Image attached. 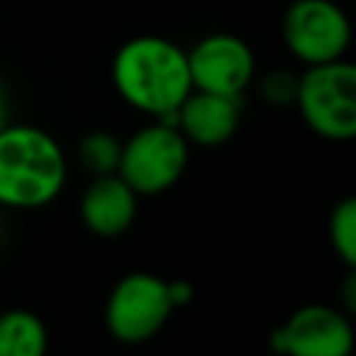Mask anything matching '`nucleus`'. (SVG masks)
Listing matches in <instances>:
<instances>
[{
	"label": "nucleus",
	"mask_w": 356,
	"mask_h": 356,
	"mask_svg": "<svg viewBox=\"0 0 356 356\" xmlns=\"http://www.w3.org/2000/svg\"><path fill=\"white\" fill-rule=\"evenodd\" d=\"M270 348L281 356H350L353 325L345 309L306 303L270 334Z\"/></svg>",
	"instance_id": "nucleus-8"
},
{
	"label": "nucleus",
	"mask_w": 356,
	"mask_h": 356,
	"mask_svg": "<svg viewBox=\"0 0 356 356\" xmlns=\"http://www.w3.org/2000/svg\"><path fill=\"white\" fill-rule=\"evenodd\" d=\"M170 284V298H172V306H186L189 300H192V295H195V289H192V284L189 281H167Z\"/></svg>",
	"instance_id": "nucleus-15"
},
{
	"label": "nucleus",
	"mask_w": 356,
	"mask_h": 356,
	"mask_svg": "<svg viewBox=\"0 0 356 356\" xmlns=\"http://www.w3.org/2000/svg\"><path fill=\"white\" fill-rule=\"evenodd\" d=\"M44 356H47V353H44Z\"/></svg>",
	"instance_id": "nucleus-18"
},
{
	"label": "nucleus",
	"mask_w": 356,
	"mask_h": 356,
	"mask_svg": "<svg viewBox=\"0 0 356 356\" xmlns=\"http://www.w3.org/2000/svg\"><path fill=\"white\" fill-rule=\"evenodd\" d=\"M120 150H122V142L114 134H108V131H89V134L81 136L75 156H78V164L89 175H108V172H117Z\"/></svg>",
	"instance_id": "nucleus-12"
},
{
	"label": "nucleus",
	"mask_w": 356,
	"mask_h": 356,
	"mask_svg": "<svg viewBox=\"0 0 356 356\" xmlns=\"http://www.w3.org/2000/svg\"><path fill=\"white\" fill-rule=\"evenodd\" d=\"M47 325L36 312L8 309L0 314V356H44Z\"/></svg>",
	"instance_id": "nucleus-11"
},
{
	"label": "nucleus",
	"mask_w": 356,
	"mask_h": 356,
	"mask_svg": "<svg viewBox=\"0 0 356 356\" xmlns=\"http://www.w3.org/2000/svg\"><path fill=\"white\" fill-rule=\"evenodd\" d=\"M170 284L153 273H128L106 300V328L125 345L147 342L172 314Z\"/></svg>",
	"instance_id": "nucleus-6"
},
{
	"label": "nucleus",
	"mask_w": 356,
	"mask_h": 356,
	"mask_svg": "<svg viewBox=\"0 0 356 356\" xmlns=\"http://www.w3.org/2000/svg\"><path fill=\"white\" fill-rule=\"evenodd\" d=\"M295 106L303 122L328 142L356 136V67L348 58L312 64L298 75Z\"/></svg>",
	"instance_id": "nucleus-3"
},
{
	"label": "nucleus",
	"mask_w": 356,
	"mask_h": 356,
	"mask_svg": "<svg viewBox=\"0 0 356 356\" xmlns=\"http://www.w3.org/2000/svg\"><path fill=\"white\" fill-rule=\"evenodd\" d=\"M259 92L267 103L273 106H289L295 103V92H298V75L289 72V70H270L261 83H259Z\"/></svg>",
	"instance_id": "nucleus-14"
},
{
	"label": "nucleus",
	"mask_w": 356,
	"mask_h": 356,
	"mask_svg": "<svg viewBox=\"0 0 356 356\" xmlns=\"http://www.w3.org/2000/svg\"><path fill=\"white\" fill-rule=\"evenodd\" d=\"M281 39L306 67L337 61L350 47V19L337 0H292L281 17Z\"/></svg>",
	"instance_id": "nucleus-5"
},
{
	"label": "nucleus",
	"mask_w": 356,
	"mask_h": 356,
	"mask_svg": "<svg viewBox=\"0 0 356 356\" xmlns=\"http://www.w3.org/2000/svg\"><path fill=\"white\" fill-rule=\"evenodd\" d=\"M189 161V142L172 122L153 120L134 131L120 150L117 175L136 195H159L178 184Z\"/></svg>",
	"instance_id": "nucleus-4"
},
{
	"label": "nucleus",
	"mask_w": 356,
	"mask_h": 356,
	"mask_svg": "<svg viewBox=\"0 0 356 356\" xmlns=\"http://www.w3.org/2000/svg\"><path fill=\"white\" fill-rule=\"evenodd\" d=\"M0 242H3V225H0Z\"/></svg>",
	"instance_id": "nucleus-17"
},
{
	"label": "nucleus",
	"mask_w": 356,
	"mask_h": 356,
	"mask_svg": "<svg viewBox=\"0 0 356 356\" xmlns=\"http://www.w3.org/2000/svg\"><path fill=\"white\" fill-rule=\"evenodd\" d=\"M242 120V97L192 89L175 108V128L189 145L220 147L225 145Z\"/></svg>",
	"instance_id": "nucleus-9"
},
{
	"label": "nucleus",
	"mask_w": 356,
	"mask_h": 356,
	"mask_svg": "<svg viewBox=\"0 0 356 356\" xmlns=\"http://www.w3.org/2000/svg\"><path fill=\"white\" fill-rule=\"evenodd\" d=\"M328 239L348 270L356 267V197H342L328 217Z\"/></svg>",
	"instance_id": "nucleus-13"
},
{
	"label": "nucleus",
	"mask_w": 356,
	"mask_h": 356,
	"mask_svg": "<svg viewBox=\"0 0 356 356\" xmlns=\"http://www.w3.org/2000/svg\"><path fill=\"white\" fill-rule=\"evenodd\" d=\"M136 209H139V195L117 172L92 175L78 203L81 222L92 234L106 239L125 234L136 220Z\"/></svg>",
	"instance_id": "nucleus-10"
},
{
	"label": "nucleus",
	"mask_w": 356,
	"mask_h": 356,
	"mask_svg": "<svg viewBox=\"0 0 356 356\" xmlns=\"http://www.w3.org/2000/svg\"><path fill=\"white\" fill-rule=\"evenodd\" d=\"M111 83L131 108L175 125V108L192 92L186 50L159 33L131 36L111 58Z\"/></svg>",
	"instance_id": "nucleus-1"
},
{
	"label": "nucleus",
	"mask_w": 356,
	"mask_h": 356,
	"mask_svg": "<svg viewBox=\"0 0 356 356\" xmlns=\"http://www.w3.org/2000/svg\"><path fill=\"white\" fill-rule=\"evenodd\" d=\"M67 184V156L39 125L8 122L0 131V206L42 209Z\"/></svg>",
	"instance_id": "nucleus-2"
},
{
	"label": "nucleus",
	"mask_w": 356,
	"mask_h": 356,
	"mask_svg": "<svg viewBox=\"0 0 356 356\" xmlns=\"http://www.w3.org/2000/svg\"><path fill=\"white\" fill-rule=\"evenodd\" d=\"M8 125V95H6V89H3V83H0V131Z\"/></svg>",
	"instance_id": "nucleus-16"
},
{
	"label": "nucleus",
	"mask_w": 356,
	"mask_h": 356,
	"mask_svg": "<svg viewBox=\"0 0 356 356\" xmlns=\"http://www.w3.org/2000/svg\"><path fill=\"white\" fill-rule=\"evenodd\" d=\"M186 64L192 89L200 92L242 97L256 78L253 47L242 36L228 31L206 33L203 39H197L195 47L186 50Z\"/></svg>",
	"instance_id": "nucleus-7"
}]
</instances>
